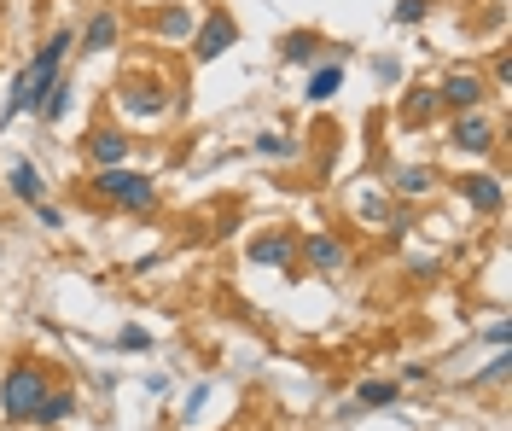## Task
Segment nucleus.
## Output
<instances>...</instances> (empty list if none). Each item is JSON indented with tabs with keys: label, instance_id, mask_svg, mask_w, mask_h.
Wrapping results in <instances>:
<instances>
[{
	"label": "nucleus",
	"instance_id": "nucleus-5",
	"mask_svg": "<svg viewBox=\"0 0 512 431\" xmlns=\"http://www.w3.org/2000/svg\"><path fill=\"white\" fill-rule=\"evenodd\" d=\"M117 105H123V117H134V123H158L163 111H169V94H163L158 76H128L123 88H117Z\"/></svg>",
	"mask_w": 512,
	"mask_h": 431
},
{
	"label": "nucleus",
	"instance_id": "nucleus-18",
	"mask_svg": "<svg viewBox=\"0 0 512 431\" xmlns=\"http://www.w3.org/2000/svg\"><path fill=\"white\" fill-rule=\"evenodd\" d=\"M12 199H24V204H41V199H47V187H41V169H35V164H12Z\"/></svg>",
	"mask_w": 512,
	"mask_h": 431
},
{
	"label": "nucleus",
	"instance_id": "nucleus-29",
	"mask_svg": "<svg viewBox=\"0 0 512 431\" xmlns=\"http://www.w3.org/2000/svg\"><path fill=\"white\" fill-rule=\"evenodd\" d=\"M379 82H402V65L396 59H379Z\"/></svg>",
	"mask_w": 512,
	"mask_h": 431
},
{
	"label": "nucleus",
	"instance_id": "nucleus-25",
	"mask_svg": "<svg viewBox=\"0 0 512 431\" xmlns=\"http://www.w3.org/2000/svg\"><path fill=\"white\" fill-rule=\"evenodd\" d=\"M507 373H512V356H507V350H495V362L483 367L478 379H483V385H501V379H507Z\"/></svg>",
	"mask_w": 512,
	"mask_h": 431
},
{
	"label": "nucleus",
	"instance_id": "nucleus-27",
	"mask_svg": "<svg viewBox=\"0 0 512 431\" xmlns=\"http://www.w3.org/2000/svg\"><path fill=\"white\" fill-rule=\"evenodd\" d=\"M396 24H425V0H396Z\"/></svg>",
	"mask_w": 512,
	"mask_h": 431
},
{
	"label": "nucleus",
	"instance_id": "nucleus-26",
	"mask_svg": "<svg viewBox=\"0 0 512 431\" xmlns=\"http://www.w3.org/2000/svg\"><path fill=\"white\" fill-rule=\"evenodd\" d=\"M35 222H41L47 233H59V228H64V210H59V204H47V199H41V204H35Z\"/></svg>",
	"mask_w": 512,
	"mask_h": 431
},
{
	"label": "nucleus",
	"instance_id": "nucleus-28",
	"mask_svg": "<svg viewBox=\"0 0 512 431\" xmlns=\"http://www.w3.org/2000/svg\"><path fill=\"white\" fill-rule=\"evenodd\" d=\"M483 344H489V350H507V344H512V327H507V321H495V327H483Z\"/></svg>",
	"mask_w": 512,
	"mask_h": 431
},
{
	"label": "nucleus",
	"instance_id": "nucleus-24",
	"mask_svg": "<svg viewBox=\"0 0 512 431\" xmlns=\"http://www.w3.org/2000/svg\"><path fill=\"white\" fill-rule=\"evenodd\" d=\"M204 402H210V385H192L187 402H181V420H187V426L198 420V414H204Z\"/></svg>",
	"mask_w": 512,
	"mask_h": 431
},
{
	"label": "nucleus",
	"instance_id": "nucleus-21",
	"mask_svg": "<svg viewBox=\"0 0 512 431\" xmlns=\"http://www.w3.org/2000/svg\"><path fill=\"white\" fill-rule=\"evenodd\" d=\"M355 402H361V408H390V402H396V379H361Z\"/></svg>",
	"mask_w": 512,
	"mask_h": 431
},
{
	"label": "nucleus",
	"instance_id": "nucleus-10",
	"mask_svg": "<svg viewBox=\"0 0 512 431\" xmlns=\"http://www.w3.org/2000/svg\"><path fill=\"white\" fill-rule=\"evenodd\" d=\"M460 199L472 204V210H483V216H501V210H507V187H501L495 175H466V181H460Z\"/></svg>",
	"mask_w": 512,
	"mask_h": 431
},
{
	"label": "nucleus",
	"instance_id": "nucleus-13",
	"mask_svg": "<svg viewBox=\"0 0 512 431\" xmlns=\"http://www.w3.org/2000/svg\"><path fill=\"white\" fill-rule=\"evenodd\" d=\"M344 88V59H326V65H315V76H309V88H303V100L326 105L332 94Z\"/></svg>",
	"mask_w": 512,
	"mask_h": 431
},
{
	"label": "nucleus",
	"instance_id": "nucleus-17",
	"mask_svg": "<svg viewBox=\"0 0 512 431\" xmlns=\"http://www.w3.org/2000/svg\"><path fill=\"white\" fill-rule=\"evenodd\" d=\"M437 111H443V100H437V88H414V94L402 100V123H408V129H419V123H431Z\"/></svg>",
	"mask_w": 512,
	"mask_h": 431
},
{
	"label": "nucleus",
	"instance_id": "nucleus-2",
	"mask_svg": "<svg viewBox=\"0 0 512 431\" xmlns=\"http://www.w3.org/2000/svg\"><path fill=\"white\" fill-rule=\"evenodd\" d=\"M53 391V379H47V367L41 362H12V373L0 379V420L6 426H30L35 402Z\"/></svg>",
	"mask_w": 512,
	"mask_h": 431
},
{
	"label": "nucleus",
	"instance_id": "nucleus-8",
	"mask_svg": "<svg viewBox=\"0 0 512 431\" xmlns=\"http://www.w3.org/2000/svg\"><path fill=\"white\" fill-rule=\"evenodd\" d=\"M448 146L483 158V152H495V123H489L483 111H460V117H454V129H448Z\"/></svg>",
	"mask_w": 512,
	"mask_h": 431
},
{
	"label": "nucleus",
	"instance_id": "nucleus-9",
	"mask_svg": "<svg viewBox=\"0 0 512 431\" xmlns=\"http://www.w3.org/2000/svg\"><path fill=\"white\" fill-rule=\"evenodd\" d=\"M437 100L448 111H483V76L478 70H448L443 82H437Z\"/></svg>",
	"mask_w": 512,
	"mask_h": 431
},
{
	"label": "nucleus",
	"instance_id": "nucleus-1",
	"mask_svg": "<svg viewBox=\"0 0 512 431\" xmlns=\"http://www.w3.org/2000/svg\"><path fill=\"white\" fill-rule=\"evenodd\" d=\"M70 47H76V35L70 30H53L41 47H35V59L18 76H12V94H6V111H0V123H12V117H24L53 82H59V70H64V59H70Z\"/></svg>",
	"mask_w": 512,
	"mask_h": 431
},
{
	"label": "nucleus",
	"instance_id": "nucleus-4",
	"mask_svg": "<svg viewBox=\"0 0 512 431\" xmlns=\"http://www.w3.org/2000/svg\"><path fill=\"white\" fill-rule=\"evenodd\" d=\"M297 263L309 268L315 280H332L350 268V245L338 233H297Z\"/></svg>",
	"mask_w": 512,
	"mask_h": 431
},
{
	"label": "nucleus",
	"instance_id": "nucleus-7",
	"mask_svg": "<svg viewBox=\"0 0 512 431\" xmlns=\"http://www.w3.org/2000/svg\"><path fill=\"white\" fill-rule=\"evenodd\" d=\"M245 257H251L256 268H280V274H291V268H297V233L291 228L256 233L251 245H245Z\"/></svg>",
	"mask_w": 512,
	"mask_h": 431
},
{
	"label": "nucleus",
	"instance_id": "nucleus-11",
	"mask_svg": "<svg viewBox=\"0 0 512 431\" xmlns=\"http://www.w3.org/2000/svg\"><path fill=\"white\" fill-rule=\"evenodd\" d=\"M128 152H134V140H128L123 129H94V134H88V158H94V169L128 164Z\"/></svg>",
	"mask_w": 512,
	"mask_h": 431
},
{
	"label": "nucleus",
	"instance_id": "nucleus-6",
	"mask_svg": "<svg viewBox=\"0 0 512 431\" xmlns=\"http://www.w3.org/2000/svg\"><path fill=\"white\" fill-rule=\"evenodd\" d=\"M233 41H239V24H233V12L216 6V12H204V24L192 30V59H198V65H216Z\"/></svg>",
	"mask_w": 512,
	"mask_h": 431
},
{
	"label": "nucleus",
	"instance_id": "nucleus-20",
	"mask_svg": "<svg viewBox=\"0 0 512 431\" xmlns=\"http://www.w3.org/2000/svg\"><path fill=\"white\" fill-rule=\"evenodd\" d=\"M152 30H158L163 41H181V35H192V6H163L158 18H152Z\"/></svg>",
	"mask_w": 512,
	"mask_h": 431
},
{
	"label": "nucleus",
	"instance_id": "nucleus-16",
	"mask_svg": "<svg viewBox=\"0 0 512 431\" xmlns=\"http://www.w3.org/2000/svg\"><path fill=\"white\" fill-rule=\"evenodd\" d=\"M431 187H437V169L431 164H402L396 169V193H402V199H425Z\"/></svg>",
	"mask_w": 512,
	"mask_h": 431
},
{
	"label": "nucleus",
	"instance_id": "nucleus-15",
	"mask_svg": "<svg viewBox=\"0 0 512 431\" xmlns=\"http://www.w3.org/2000/svg\"><path fill=\"white\" fill-rule=\"evenodd\" d=\"M76 414V391H47V397L35 402L30 426H59V420H70Z\"/></svg>",
	"mask_w": 512,
	"mask_h": 431
},
{
	"label": "nucleus",
	"instance_id": "nucleus-23",
	"mask_svg": "<svg viewBox=\"0 0 512 431\" xmlns=\"http://www.w3.org/2000/svg\"><path fill=\"white\" fill-rule=\"evenodd\" d=\"M117 350H128V356L152 350V332H146V327H123V332H117Z\"/></svg>",
	"mask_w": 512,
	"mask_h": 431
},
{
	"label": "nucleus",
	"instance_id": "nucleus-3",
	"mask_svg": "<svg viewBox=\"0 0 512 431\" xmlns=\"http://www.w3.org/2000/svg\"><path fill=\"white\" fill-rule=\"evenodd\" d=\"M94 187H99V199L105 204H117V210H128V216H146L152 204H158V187H152V175H140V169H99L94 175Z\"/></svg>",
	"mask_w": 512,
	"mask_h": 431
},
{
	"label": "nucleus",
	"instance_id": "nucleus-19",
	"mask_svg": "<svg viewBox=\"0 0 512 431\" xmlns=\"http://www.w3.org/2000/svg\"><path fill=\"white\" fill-rule=\"evenodd\" d=\"M30 111L41 117V123H59L64 111H70V82L59 76V82H53V88H47V94H41V100H35Z\"/></svg>",
	"mask_w": 512,
	"mask_h": 431
},
{
	"label": "nucleus",
	"instance_id": "nucleus-22",
	"mask_svg": "<svg viewBox=\"0 0 512 431\" xmlns=\"http://www.w3.org/2000/svg\"><path fill=\"white\" fill-rule=\"evenodd\" d=\"M256 152H262V158H297V140L280 134V129H268V134H256Z\"/></svg>",
	"mask_w": 512,
	"mask_h": 431
},
{
	"label": "nucleus",
	"instance_id": "nucleus-12",
	"mask_svg": "<svg viewBox=\"0 0 512 431\" xmlns=\"http://www.w3.org/2000/svg\"><path fill=\"white\" fill-rule=\"evenodd\" d=\"M320 47H326V35H315V30H291L286 41H280V59H286V65H315Z\"/></svg>",
	"mask_w": 512,
	"mask_h": 431
},
{
	"label": "nucleus",
	"instance_id": "nucleus-14",
	"mask_svg": "<svg viewBox=\"0 0 512 431\" xmlns=\"http://www.w3.org/2000/svg\"><path fill=\"white\" fill-rule=\"evenodd\" d=\"M117 35H123V18L117 12H94L88 30H82V47L88 53H105V47H117Z\"/></svg>",
	"mask_w": 512,
	"mask_h": 431
}]
</instances>
